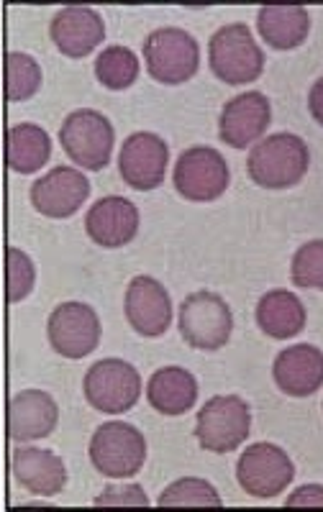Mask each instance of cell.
I'll list each match as a JSON object with an SVG mask.
<instances>
[{
	"instance_id": "1",
	"label": "cell",
	"mask_w": 323,
	"mask_h": 512,
	"mask_svg": "<svg viewBox=\"0 0 323 512\" xmlns=\"http://www.w3.org/2000/svg\"><path fill=\"white\" fill-rule=\"evenodd\" d=\"M311 152L295 134H272L259 141L247 159V172L254 185L265 190H288L308 172Z\"/></svg>"
},
{
	"instance_id": "2",
	"label": "cell",
	"mask_w": 323,
	"mask_h": 512,
	"mask_svg": "<svg viewBox=\"0 0 323 512\" xmlns=\"http://www.w3.org/2000/svg\"><path fill=\"white\" fill-rule=\"evenodd\" d=\"M211 70L226 85H247L265 70V54L257 47L247 24H229L218 29L208 44Z\"/></svg>"
},
{
	"instance_id": "3",
	"label": "cell",
	"mask_w": 323,
	"mask_h": 512,
	"mask_svg": "<svg viewBox=\"0 0 323 512\" xmlns=\"http://www.w3.org/2000/svg\"><path fill=\"white\" fill-rule=\"evenodd\" d=\"M90 461L103 477L131 479L141 472V466L147 461V441L134 425L111 420L93 433Z\"/></svg>"
},
{
	"instance_id": "4",
	"label": "cell",
	"mask_w": 323,
	"mask_h": 512,
	"mask_svg": "<svg viewBox=\"0 0 323 512\" xmlns=\"http://www.w3.org/2000/svg\"><path fill=\"white\" fill-rule=\"evenodd\" d=\"M252 410L241 397L221 395L203 405L195 423V438L206 451L231 454L249 438Z\"/></svg>"
},
{
	"instance_id": "5",
	"label": "cell",
	"mask_w": 323,
	"mask_h": 512,
	"mask_svg": "<svg viewBox=\"0 0 323 512\" xmlns=\"http://www.w3.org/2000/svg\"><path fill=\"white\" fill-rule=\"evenodd\" d=\"M59 141L65 149L67 157L75 164L90 172H100L106 169L113 154V126L103 113L98 111H75L65 118L62 128H59Z\"/></svg>"
},
{
	"instance_id": "6",
	"label": "cell",
	"mask_w": 323,
	"mask_h": 512,
	"mask_svg": "<svg viewBox=\"0 0 323 512\" xmlns=\"http://www.w3.org/2000/svg\"><path fill=\"white\" fill-rule=\"evenodd\" d=\"M180 333L193 349L218 351L234 333V315L216 292H193L180 305Z\"/></svg>"
},
{
	"instance_id": "7",
	"label": "cell",
	"mask_w": 323,
	"mask_h": 512,
	"mask_svg": "<svg viewBox=\"0 0 323 512\" xmlns=\"http://www.w3.org/2000/svg\"><path fill=\"white\" fill-rule=\"evenodd\" d=\"M83 392L90 408L98 413H129L141 397V377L129 361L100 359L85 374Z\"/></svg>"
},
{
	"instance_id": "8",
	"label": "cell",
	"mask_w": 323,
	"mask_h": 512,
	"mask_svg": "<svg viewBox=\"0 0 323 512\" xmlns=\"http://www.w3.org/2000/svg\"><path fill=\"white\" fill-rule=\"evenodd\" d=\"M147 70L162 85H183L198 72V41L183 29H157L144 41Z\"/></svg>"
},
{
	"instance_id": "9",
	"label": "cell",
	"mask_w": 323,
	"mask_h": 512,
	"mask_svg": "<svg viewBox=\"0 0 323 512\" xmlns=\"http://www.w3.org/2000/svg\"><path fill=\"white\" fill-rule=\"evenodd\" d=\"M236 479L249 497L272 500L282 495L295 479V464L280 446L254 443L236 464Z\"/></svg>"
},
{
	"instance_id": "10",
	"label": "cell",
	"mask_w": 323,
	"mask_h": 512,
	"mask_svg": "<svg viewBox=\"0 0 323 512\" xmlns=\"http://www.w3.org/2000/svg\"><path fill=\"white\" fill-rule=\"evenodd\" d=\"M172 180H175L177 192L185 200L211 203V200H218L226 192L231 182V172L226 159L216 149H211V146H193V149L180 154Z\"/></svg>"
},
{
	"instance_id": "11",
	"label": "cell",
	"mask_w": 323,
	"mask_h": 512,
	"mask_svg": "<svg viewBox=\"0 0 323 512\" xmlns=\"http://www.w3.org/2000/svg\"><path fill=\"white\" fill-rule=\"evenodd\" d=\"M52 349L65 359H85L100 344V320L85 303H62L47 323Z\"/></svg>"
},
{
	"instance_id": "12",
	"label": "cell",
	"mask_w": 323,
	"mask_h": 512,
	"mask_svg": "<svg viewBox=\"0 0 323 512\" xmlns=\"http://www.w3.org/2000/svg\"><path fill=\"white\" fill-rule=\"evenodd\" d=\"M167 162H170V149L165 139L149 131L131 134L121 146L118 154V169L129 187L139 192L157 190L167 175Z\"/></svg>"
},
{
	"instance_id": "13",
	"label": "cell",
	"mask_w": 323,
	"mask_h": 512,
	"mask_svg": "<svg viewBox=\"0 0 323 512\" xmlns=\"http://www.w3.org/2000/svg\"><path fill=\"white\" fill-rule=\"evenodd\" d=\"M124 313L139 336L159 338L165 336L172 323V300L162 282L141 274L126 287Z\"/></svg>"
},
{
	"instance_id": "14",
	"label": "cell",
	"mask_w": 323,
	"mask_h": 512,
	"mask_svg": "<svg viewBox=\"0 0 323 512\" xmlns=\"http://www.w3.org/2000/svg\"><path fill=\"white\" fill-rule=\"evenodd\" d=\"M90 198V180L72 167H54L31 187V205L47 218H70Z\"/></svg>"
},
{
	"instance_id": "15",
	"label": "cell",
	"mask_w": 323,
	"mask_h": 512,
	"mask_svg": "<svg viewBox=\"0 0 323 512\" xmlns=\"http://www.w3.org/2000/svg\"><path fill=\"white\" fill-rule=\"evenodd\" d=\"M272 121V105L265 93H241L231 98L221 111L218 136L234 149H247L265 134Z\"/></svg>"
},
{
	"instance_id": "16",
	"label": "cell",
	"mask_w": 323,
	"mask_h": 512,
	"mask_svg": "<svg viewBox=\"0 0 323 512\" xmlns=\"http://www.w3.org/2000/svg\"><path fill=\"white\" fill-rule=\"evenodd\" d=\"M49 34L57 49L65 57L80 59L103 44L106 39V24L98 11L88 6H67L54 13Z\"/></svg>"
},
{
	"instance_id": "17",
	"label": "cell",
	"mask_w": 323,
	"mask_h": 512,
	"mask_svg": "<svg viewBox=\"0 0 323 512\" xmlns=\"http://www.w3.org/2000/svg\"><path fill=\"white\" fill-rule=\"evenodd\" d=\"M85 231L98 246L118 249L134 241L139 231V208L126 198H103L88 210Z\"/></svg>"
},
{
	"instance_id": "18",
	"label": "cell",
	"mask_w": 323,
	"mask_h": 512,
	"mask_svg": "<svg viewBox=\"0 0 323 512\" xmlns=\"http://www.w3.org/2000/svg\"><path fill=\"white\" fill-rule=\"evenodd\" d=\"M13 477L31 495L54 497L67 487V466L49 448L21 446L13 454Z\"/></svg>"
},
{
	"instance_id": "19",
	"label": "cell",
	"mask_w": 323,
	"mask_h": 512,
	"mask_svg": "<svg viewBox=\"0 0 323 512\" xmlns=\"http://www.w3.org/2000/svg\"><path fill=\"white\" fill-rule=\"evenodd\" d=\"M277 387L290 397H311L323 384V351L298 344L282 351L272 367Z\"/></svg>"
},
{
	"instance_id": "20",
	"label": "cell",
	"mask_w": 323,
	"mask_h": 512,
	"mask_svg": "<svg viewBox=\"0 0 323 512\" xmlns=\"http://www.w3.org/2000/svg\"><path fill=\"white\" fill-rule=\"evenodd\" d=\"M59 408L52 395L42 390H24L11 400L8 431L16 443L39 441L57 428Z\"/></svg>"
},
{
	"instance_id": "21",
	"label": "cell",
	"mask_w": 323,
	"mask_h": 512,
	"mask_svg": "<svg viewBox=\"0 0 323 512\" xmlns=\"http://www.w3.org/2000/svg\"><path fill=\"white\" fill-rule=\"evenodd\" d=\"M147 400L157 413L177 418L193 410L198 402V382L183 367L157 369L147 384Z\"/></svg>"
},
{
	"instance_id": "22",
	"label": "cell",
	"mask_w": 323,
	"mask_h": 512,
	"mask_svg": "<svg viewBox=\"0 0 323 512\" xmlns=\"http://www.w3.org/2000/svg\"><path fill=\"white\" fill-rule=\"evenodd\" d=\"M257 29L267 47L277 52H290L308 39L311 13L303 6H262L257 16Z\"/></svg>"
},
{
	"instance_id": "23",
	"label": "cell",
	"mask_w": 323,
	"mask_h": 512,
	"mask_svg": "<svg viewBox=\"0 0 323 512\" xmlns=\"http://www.w3.org/2000/svg\"><path fill=\"white\" fill-rule=\"evenodd\" d=\"M257 326L275 341L295 338L306 328V308L288 290L267 292L257 305Z\"/></svg>"
},
{
	"instance_id": "24",
	"label": "cell",
	"mask_w": 323,
	"mask_h": 512,
	"mask_svg": "<svg viewBox=\"0 0 323 512\" xmlns=\"http://www.w3.org/2000/svg\"><path fill=\"white\" fill-rule=\"evenodd\" d=\"M52 157V141L42 126L18 123L8 131V167L18 175H34Z\"/></svg>"
},
{
	"instance_id": "25",
	"label": "cell",
	"mask_w": 323,
	"mask_h": 512,
	"mask_svg": "<svg viewBox=\"0 0 323 512\" xmlns=\"http://www.w3.org/2000/svg\"><path fill=\"white\" fill-rule=\"evenodd\" d=\"M95 77L103 88L126 90L139 77V59L126 47H108L95 59Z\"/></svg>"
},
{
	"instance_id": "26",
	"label": "cell",
	"mask_w": 323,
	"mask_h": 512,
	"mask_svg": "<svg viewBox=\"0 0 323 512\" xmlns=\"http://www.w3.org/2000/svg\"><path fill=\"white\" fill-rule=\"evenodd\" d=\"M42 88V67L34 57L24 52L6 54V95L8 100H29Z\"/></svg>"
},
{
	"instance_id": "27",
	"label": "cell",
	"mask_w": 323,
	"mask_h": 512,
	"mask_svg": "<svg viewBox=\"0 0 323 512\" xmlns=\"http://www.w3.org/2000/svg\"><path fill=\"white\" fill-rule=\"evenodd\" d=\"M159 507H224L216 489L206 479L185 477L162 492L157 502Z\"/></svg>"
},
{
	"instance_id": "28",
	"label": "cell",
	"mask_w": 323,
	"mask_h": 512,
	"mask_svg": "<svg viewBox=\"0 0 323 512\" xmlns=\"http://www.w3.org/2000/svg\"><path fill=\"white\" fill-rule=\"evenodd\" d=\"M290 280L298 287H303V290L323 292V239L308 241L306 246H300L295 251Z\"/></svg>"
},
{
	"instance_id": "29",
	"label": "cell",
	"mask_w": 323,
	"mask_h": 512,
	"mask_svg": "<svg viewBox=\"0 0 323 512\" xmlns=\"http://www.w3.org/2000/svg\"><path fill=\"white\" fill-rule=\"evenodd\" d=\"M36 282L34 262L21 249H8V300L21 303L31 295Z\"/></svg>"
},
{
	"instance_id": "30",
	"label": "cell",
	"mask_w": 323,
	"mask_h": 512,
	"mask_svg": "<svg viewBox=\"0 0 323 512\" xmlns=\"http://www.w3.org/2000/svg\"><path fill=\"white\" fill-rule=\"evenodd\" d=\"M95 507H149L147 492L139 484H111L93 502Z\"/></svg>"
},
{
	"instance_id": "31",
	"label": "cell",
	"mask_w": 323,
	"mask_h": 512,
	"mask_svg": "<svg viewBox=\"0 0 323 512\" xmlns=\"http://www.w3.org/2000/svg\"><path fill=\"white\" fill-rule=\"evenodd\" d=\"M285 507H323V487L308 484V487L295 489L288 502H285Z\"/></svg>"
},
{
	"instance_id": "32",
	"label": "cell",
	"mask_w": 323,
	"mask_h": 512,
	"mask_svg": "<svg viewBox=\"0 0 323 512\" xmlns=\"http://www.w3.org/2000/svg\"><path fill=\"white\" fill-rule=\"evenodd\" d=\"M308 111H311V116L316 118V123H321L323 126V77L313 85L311 93H308Z\"/></svg>"
}]
</instances>
